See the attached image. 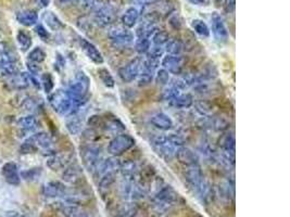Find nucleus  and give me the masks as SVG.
<instances>
[{"label":"nucleus","mask_w":290,"mask_h":217,"mask_svg":"<svg viewBox=\"0 0 290 217\" xmlns=\"http://www.w3.org/2000/svg\"><path fill=\"white\" fill-rule=\"evenodd\" d=\"M21 153L23 155H30V153H36L41 151L43 155L53 156L56 152L52 149V140L47 132H35L30 138H27L24 143L20 148Z\"/></svg>","instance_id":"f257e3e1"},{"label":"nucleus","mask_w":290,"mask_h":217,"mask_svg":"<svg viewBox=\"0 0 290 217\" xmlns=\"http://www.w3.org/2000/svg\"><path fill=\"white\" fill-rule=\"evenodd\" d=\"M151 144H153V148L159 157L165 160H171L175 157V153L179 147L184 146V140L175 134L161 135L157 136Z\"/></svg>","instance_id":"f03ea898"},{"label":"nucleus","mask_w":290,"mask_h":217,"mask_svg":"<svg viewBox=\"0 0 290 217\" xmlns=\"http://www.w3.org/2000/svg\"><path fill=\"white\" fill-rule=\"evenodd\" d=\"M49 103L53 111L60 115H70L80 109L66 90L59 89L52 93L49 97Z\"/></svg>","instance_id":"7ed1b4c3"},{"label":"nucleus","mask_w":290,"mask_h":217,"mask_svg":"<svg viewBox=\"0 0 290 217\" xmlns=\"http://www.w3.org/2000/svg\"><path fill=\"white\" fill-rule=\"evenodd\" d=\"M89 88H91V80H89L85 72L80 71L75 75L66 92L70 94L77 107L80 108L83 100L85 99L86 95L89 92Z\"/></svg>","instance_id":"20e7f679"},{"label":"nucleus","mask_w":290,"mask_h":217,"mask_svg":"<svg viewBox=\"0 0 290 217\" xmlns=\"http://www.w3.org/2000/svg\"><path fill=\"white\" fill-rule=\"evenodd\" d=\"M136 140L128 134H121L114 137L108 144V152L112 157H121L133 148Z\"/></svg>","instance_id":"39448f33"},{"label":"nucleus","mask_w":290,"mask_h":217,"mask_svg":"<svg viewBox=\"0 0 290 217\" xmlns=\"http://www.w3.org/2000/svg\"><path fill=\"white\" fill-rule=\"evenodd\" d=\"M81 157L85 169L89 172L96 171L102 162L101 152L95 146H84L81 148Z\"/></svg>","instance_id":"423d86ee"},{"label":"nucleus","mask_w":290,"mask_h":217,"mask_svg":"<svg viewBox=\"0 0 290 217\" xmlns=\"http://www.w3.org/2000/svg\"><path fill=\"white\" fill-rule=\"evenodd\" d=\"M211 20V30L214 38H215L219 43L225 44L230 39V33L229 30L224 23L223 18L221 17L220 13L213 12L210 18Z\"/></svg>","instance_id":"0eeeda50"},{"label":"nucleus","mask_w":290,"mask_h":217,"mask_svg":"<svg viewBox=\"0 0 290 217\" xmlns=\"http://www.w3.org/2000/svg\"><path fill=\"white\" fill-rule=\"evenodd\" d=\"M141 61L139 58H136L132 61L126 63L125 65L119 68V78L124 83H132L137 80L138 75L140 73L141 69Z\"/></svg>","instance_id":"6e6552de"},{"label":"nucleus","mask_w":290,"mask_h":217,"mask_svg":"<svg viewBox=\"0 0 290 217\" xmlns=\"http://www.w3.org/2000/svg\"><path fill=\"white\" fill-rule=\"evenodd\" d=\"M161 65L162 68L167 69L170 74H173L176 76H179L183 74L184 65H185V59L179 55H173V54H167L163 55L161 59Z\"/></svg>","instance_id":"1a4fd4ad"},{"label":"nucleus","mask_w":290,"mask_h":217,"mask_svg":"<svg viewBox=\"0 0 290 217\" xmlns=\"http://www.w3.org/2000/svg\"><path fill=\"white\" fill-rule=\"evenodd\" d=\"M115 21L114 11L106 6L105 3L94 10V22L100 27H108L112 25Z\"/></svg>","instance_id":"9d476101"},{"label":"nucleus","mask_w":290,"mask_h":217,"mask_svg":"<svg viewBox=\"0 0 290 217\" xmlns=\"http://www.w3.org/2000/svg\"><path fill=\"white\" fill-rule=\"evenodd\" d=\"M109 38L117 45H129L134 41V34L125 26H116L110 30Z\"/></svg>","instance_id":"9b49d317"},{"label":"nucleus","mask_w":290,"mask_h":217,"mask_svg":"<svg viewBox=\"0 0 290 217\" xmlns=\"http://www.w3.org/2000/svg\"><path fill=\"white\" fill-rule=\"evenodd\" d=\"M80 46L86 57L93 63H95V64L100 65L105 62V59H103L99 49L97 48L92 41H89L86 38H80Z\"/></svg>","instance_id":"f8f14e48"},{"label":"nucleus","mask_w":290,"mask_h":217,"mask_svg":"<svg viewBox=\"0 0 290 217\" xmlns=\"http://www.w3.org/2000/svg\"><path fill=\"white\" fill-rule=\"evenodd\" d=\"M175 158L181 164L185 166H192L199 163V157L197 153L187 147H179L175 153Z\"/></svg>","instance_id":"ddd939ff"},{"label":"nucleus","mask_w":290,"mask_h":217,"mask_svg":"<svg viewBox=\"0 0 290 217\" xmlns=\"http://www.w3.org/2000/svg\"><path fill=\"white\" fill-rule=\"evenodd\" d=\"M150 123L153 124V126H155L156 128L164 131L172 129L174 126V122L171 118V116L167 113H163V112H159V113H156L151 116Z\"/></svg>","instance_id":"4468645a"},{"label":"nucleus","mask_w":290,"mask_h":217,"mask_svg":"<svg viewBox=\"0 0 290 217\" xmlns=\"http://www.w3.org/2000/svg\"><path fill=\"white\" fill-rule=\"evenodd\" d=\"M3 176L5 180L11 186H18L21 181V176L16 163L8 162L3 166Z\"/></svg>","instance_id":"2eb2a0df"},{"label":"nucleus","mask_w":290,"mask_h":217,"mask_svg":"<svg viewBox=\"0 0 290 217\" xmlns=\"http://www.w3.org/2000/svg\"><path fill=\"white\" fill-rule=\"evenodd\" d=\"M80 110L81 109H79L77 112H74V113L68 115L66 123H65L66 129L73 136L80 135L83 130V124H84V121H83V117L80 114Z\"/></svg>","instance_id":"dca6fc26"},{"label":"nucleus","mask_w":290,"mask_h":217,"mask_svg":"<svg viewBox=\"0 0 290 217\" xmlns=\"http://www.w3.org/2000/svg\"><path fill=\"white\" fill-rule=\"evenodd\" d=\"M7 84H8L10 88L15 89V90L26 89L31 84L30 75L26 74V73H20L19 72L13 76H11V78H9Z\"/></svg>","instance_id":"f3484780"},{"label":"nucleus","mask_w":290,"mask_h":217,"mask_svg":"<svg viewBox=\"0 0 290 217\" xmlns=\"http://www.w3.org/2000/svg\"><path fill=\"white\" fill-rule=\"evenodd\" d=\"M18 128L22 132H33L39 127V122L34 115H27L21 117L17 122Z\"/></svg>","instance_id":"a211bd4d"},{"label":"nucleus","mask_w":290,"mask_h":217,"mask_svg":"<svg viewBox=\"0 0 290 217\" xmlns=\"http://www.w3.org/2000/svg\"><path fill=\"white\" fill-rule=\"evenodd\" d=\"M185 178L188 183L192 186H199L202 183L203 179V175L202 171L200 169V166L197 165H192V166H187V169L185 171Z\"/></svg>","instance_id":"6ab92c4d"},{"label":"nucleus","mask_w":290,"mask_h":217,"mask_svg":"<svg viewBox=\"0 0 290 217\" xmlns=\"http://www.w3.org/2000/svg\"><path fill=\"white\" fill-rule=\"evenodd\" d=\"M17 21L24 26H34L38 22V15L33 10H22L17 13Z\"/></svg>","instance_id":"aec40b11"},{"label":"nucleus","mask_w":290,"mask_h":217,"mask_svg":"<svg viewBox=\"0 0 290 217\" xmlns=\"http://www.w3.org/2000/svg\"><path fill=\"white\" fill-rule=\"evenodd\" d=\"M43 21L48 29L54 32L60 31L64 27V24L62 23V21L54 15L52 11H45L43 13Z\"/></svg>","instance_id":"412c9836"},{"label":"nucleus","mask_w":290,"mask_h":217,"mask_svg":"<svg viewBox=\"0 0 290 217\" xmlns=\"http://www.w3.org/2000/svg\"><path fill=\"white\" fill-rule=\"evenodd\" d=\"M138 20H139V11L135 7H130L123 13L122 24L127 29H132L137 24Z\"/></svg>","instance_id":"4be33fe9"},{"label":"nucleus","mask_w":290,"mask_h":217,"mask_svg":"<svg viewBox=\"0 0 290 217\" xmlns=\"http://www.w3.org/2000/svg\"><path fill=\"white\" fill-rule=\"evenodd\" d=\"M70 157L66 155H53L47 161V166L52 171H59L66 166Z\"/></svg>","instance_id":"5701e85b"},{"label":"nucleus","mask_w":290,"mask_h":217,"mask_svg":"<svg viewBox=\"0 0 290 217\" xmlns=\"http://www.w3.org/2000/svg\"><path fill=\"white\" fill-rule=\"evenodd\" d=\"M170 104L176 109H189L193 106V98L190 94H181L178 95Z\"/></svg>","instance_id":"b1692460"},{"label":"nucleus","mask_w":290,"mask_h":217,"mask_svg":"<svg viewBox=\"0 0 290 217\" xmlns=\"http://www.w3.org/2000/svg\"><path fill=\"white\" fill-rule=\"evenodd\" d=\"M64 191V186L58 181H50L44 186V193L47 197H58V195L63 194Z\"/></svg>","instance_id":"393cba45"},{"label":"nucleus","mask_w":290,"mask_h":217,"mask_svg":"<svg viewBox=\"0 0 290 217\" xmlns=\"http://www.w3.org/2000/svg\"><path fill=\"white\" fill-rule=\"evenodd\" d=\"M164 46H165L164 51L168 52V54L179 55L184 50V45L182 43V40L176 38H170Z\"/></svg>","instance_id":"a878e982"},{"label":"nucleus","mask_w":290,"mask_h":217,"mask_svg":"<svg viewBox=\"0 0 290 217\" xmlns=\"http://www.w3.org/2000/svg\"><path fill=\"white\" fill-rule=\"evenodd\" d=\"M82 175V167L78 164H71L68 165L64 173H63V179L68 181V183H74L77 181Z\"/></svg>","instance_id":"bb28decb"},{"label":"nucleus","mask_w":290,"mask_h":217,"mask_svg":"<svg viewBox=\"0 0 290 217\" xmlns=\"http://www.w3.org/2000/svg\"><path fill=\"white\" fill-rule=\"evenodd\" d=\"M191 29L195 31V33H197L198 35L202 37H209L210 36V29L208 24H206L203 20H200V19H193L190 23Z\"/></svg>","instance_id":"cd10ccee"},{"label":"nucleus","mask_w":290,"mask_h":217,"mask_svg":"<svg viewBox=\"0 0 290 217\" xmlns=\"http://www.w3.org/2000/svg\"><path fill=\"white\" fill-rule=\"evenodd\" d=\"M97 74L100 82L105 85L107 88H113L115 86V81L112 76L111 72L109 71L107 67H99L97 69Z\"/></svg>","instance_id":"c85d7f7f"},{"label":"nucleus","mask_w":290,"mask_h":217,"mask_svg":"<svg viewBox=\"0 0 290 217\" xmlns=\"http://www.w3.org/2000/svg\"><path fill=\"white\" fill-rule=\"evenodd\" d=\"M219 146L223 151H235V136L232 132H226L219 138Z\"/></svg>","instance_id":"c756f323"},{"label":"nucleus","mask_w":290,"mask_h":217,"mask_svg":"<svg viewBox=\"0 0 290 217\" xmlns=\"http://www.w3.org/2000/svg\"><path fill=\"white\" fill-rule=\"evenodd\" d=\"M19 73V68L16 63L0 62V79H9Z\"/></svg>","instance_id":"7c9ffc66"},{"label":"nucleus","mask_w":290,"mask_h":217,"mask_svg":"<svg viewBox=\"0 0 290 217\" xmlns=\"http://www.w3.org/2000/svg\"><path fill=\"white\" fill-rule=\"evenodd\" d=\"M155 72H151L149 71V69H146V68H143L141 66V69H140V73L139 75H138V78H137V84H138V86L139 87H146L148 85H150L151 83H153V81L155 80Z\"/></svg>","instance_id":"2f4dec72"},{"label":"nucleus","mask_w":290,"mask_h":217,"mask_svg":"<svg viewBox=\"0 0 290 217\" xmlns=\"http://www.w3.org/2000/svg\"><path fill=\"white\" fill-rule=\"evenodd\" d=\"M17 41L22 51L30 50L32 47V37L25 31H19L17 34Z\"/></svg>","instance_id":"473e14b6"},{"label":"nucleus","mask_w":290,"mask_h":217,"mask_svg":"<svg viewBox=\"0 0 290 217\" xmlns=\"http://www.w3.org/2000/svg\"><path fill=\"white\" fill-rule=\"evenodd\" d=\"M120 167H121V165H120L119 160L115 159V157H113V158H110L108 160L102 161V162L100 163V165L98 166V169H97V170H101L103 175H105L107 173L112 172V170L120 169Z\"/></svg>","instance_id":"72a5a7b5"},{"label":"nucleus","mask_w":290,"mask_h":217,"mask_svg":"<svg viewBox=\"0 0 290 217\" xmlns=\"http://www.w3.org/2000/svg\"><path fill=\"white\" fill-rule=\"evenodd\" d=\"M105 128L110 129L111 131H123L125 130V125H124L117 116H109L105 118Z\"/></svg>","instance_id":"f704fd0d"},{"label":"nucleus","mask_w":290,"mask_h":217,"mask_svg":"<svg viewBox=\"0 0 290 217\" xmlns=\"http://www.w3.org/2000/svg\"><path fill=\"white\" fill-rule=\"evenodd\" d=\"M46 57H47V54L43 48L35 47L30 51L29 55H27V59H29L30 62H34L39 64V63H43L46 60Z\"/></svg>","instance_id":"c9c22d12"},{"label":"nucleus","mask_w":290,"mask_h":217,"mask_svg":"<svg viewBox=\"0 0 290 217\" xmlns=\"http://www.w3.org/2000/svg\"><path fill=\"white\" fill-rule=\"evenodd\" d=\"M155 81L160 86H165L168 85L171 81V75L170 73L164 68H159L157 69V72L155 74Z\"/></svg>","instance_id":"e433bc0d"},{"label":"nucleus","mask_w":290,"mask_h":217,"mask_svg":"<svg viewBox=\"0 0 290 217\" xmlns=\"http://www.w3.org/2000/svg\"><path fill=\"white\" fill-rule=\"evenodd\" d=\"M150 47H151V41L149 38H147V37L137 38L136 43H135V49L139 54L147 53Z\"/></svg>","instance_id":"4c0bfd02"},{"label":"nucleus","mask_w":290,"mask_h":217,"mask_svg":"<svg viewBox=\"0 0 290 217\" xmlns=\"http://www.w3.org/2000/svg\"><path fill=\"white\" fill-rule=\"evenodd\" d=\"M151 37H153V43L155 46H163L167 44V41L170 39L169 34L165 31L160 30H157Z\"/></svg>","instance_id":"58836bf2"},{"label":"nucleus","mask_w":290,"mask_h":217,"mask_svg":"<svg viewBox=\"0 0 290 217\" xmlns=\"http://www.w3.org/2000/svg\"><path fill=\"white\" fill-rule=\"evenodd\" d=\"M41 85H43V88L46 94H50L52 92L54 87V81L50 73L43 74V76H41Z\"/></svg>","instance_id":"ea45409f"},{"label":"nucleus","mask_w":290,"mask_h":217,"mask_svg":"<svg viewBox=\"0 0 290 217\" xmlns=\"http://www.w3.org/2000/svg\"><path fill=\"white\" fill-rule=\"evenodd\" d=\"M87 124L89 127L95 128V129H102L105 128V118L100 115H92L88 117V121Z\"/></svg>","instance_id":"a19ab883"},{"label":"nucleus","mask_w":290,"mask_h":217,"mask_svg":"<svg viewBox=\"0 0 290 217\" xmlns=\"http://www.w3.org/2000/svg\"><path fill=\"white\" fill-rule=\"evenodd\" d=\"M181 94H182L181 90H179L178 88H176L175 86L171 85L170 87L164 89V92H163V99H164L165 101L171 102V101H173V100L175 99V98H176L178 95H181Z\"/></svg>","instance_id":"79ce46f5"},{"label":"nucleus","mask_w":290,"mask_h":217,"mask_svg":"<svg viewBox=\"0 0 290 217\" xmlns=\"http://www.w3.org/2000/svg\"><path fill=\"white\" fill-rule=\"evenodd\" d=\"M212 124H213V127L216 130L224 131L230 128V122L227 121L225 117H222V116H218L214 118Z\"/></svg>","instance_id":"37998d69"},{"label":"nucleus","mask_w":290,"mask_h":217,"mask_svg":"<svg viewBox=\"0 0 290 217\" xmlns=\"http://www.w3.org/2000/svg\"><path fill=\"white\" fill-rule=\"evenodd\" d=\"M164 52H165L164 48H162L161 46H154V47H150V49L146 54H147V58L160 60L164 55Z\"/></svg>","instance_id":"c03bdc74"},{"label":"nucleus","mask_w":290,"mask_h":217,"mask_svg":"<svg viewBox=\"0 0 290 217\" xmlns=\"http://www.w3.org/2000/svg\"><path fill=\"white\" fill-rule=\"evenodd\" d=\"M40 174L41 169H30L21 173L20 176L25 180H35L40 176Z\"/></svg>","instance_id":"a18cd8bd"},{"label":"nucleus","mask_w":290,"mask_h":217,"mask_svg":"<svg viewBox=\"0 0 290 217\" xmlns=\"http://www.w3.org/2000/svg\"><path fill=\"white\" fill-rule=\"evenodd\" d=\"M196 108H197V111L199 112V113H201L202 115H206V114H209L210 112L212 111V106L211 104L208 102V101H205V100H202V101H199L196 103Z\"/></svg>","instance_id":"49530a36"},{"label":"nucleus","mask_w":290,"mask_h":217,"mask_svg":"<svg viewBox=\"0 0 290 217\" xmlns=\"http://www.w3.org/2000/svg\"><path fill=\"white\" fill-rule=\"evenodd\" d=\"M35 31H36V34L38 35V37H39L41 40H44V41H48V40H49L50 34H49V32L47 31V29H46V27H45L44 25L36 24Z\"/></svg>","instance_id":"de8ad7c7"},{"label":"nucleus","mask_w":290,"mask_h":217,"mask_svg":"<svg viewBox=\"0 0 290 217\" xmlns=\"http://www.w3.org/2000/svg\"><path fill=\"white\" fill-rule=\"evenodd\" d=\"M169 23L171 25L172 29L174 30H181L182 29V25H183V21L178 15H173L171 16L169 19Z\"/></svg>","instance_id":"09e8293b"},{"label":"nucleus","mask_w":290,"mask_h":217,"mask_svg":"<svg viewBox=\"0 0 290 217\" xmlns=\"http://www.w3.org/2000/svg\"><path fill=\"white\" fill-rule=\"evenodd\" d=\"M223 10L225 13H233L236 7V0H223Z\"/></svg>","instance_id":"8fccbe9b"},{"label":"nucleus","mask_w":290,"mask_h":217,"mask_svg":"<svg viewBox=\"0 0 290 217\" xmlns=\"http://www.w3.org/2000/svg\"><path fill=\"white\" fill-rule=\"evenodd\" d=\"M27 68H29V71L31 72L32 75H38L41 71V68L39 66V64L37 63H34V62H27Z\"/></svg>","instance_id":"3c124183"},{"label":"nucleus","mask_w":290,"mask_h":217,"mask_svg":"<svg viewBox=\"0 0 290 217\" xmlns=\"http://www.w3.org/2000/svg\"><path fill=\"white\" fill-rule=\"evenodd\" d=\"M187 2L198 7H208L211 4V0H187Z\"/></svg>","instance_id":"603ef678"},{"label":"nucleus","mask_w":290,"mask_h":217,"mask_svg":"<svg viewBox=\"0 0 290 217\" xmlns=\"http://www.w3.org/2000/svg\"><path fill=\"white\" fill-rule=\"evenodd\" d=\"M77 0H57V3L61 7H65V6H70L71 4L75 3Z\"/></svg>","instance_id":"864d4df0"},{"label":"nucleus","mask_w":290,"mask_h":217,"mask_svg":"<svg viewBox=\"0 0 290 217\" xmlns=\"http://www.w3.org/2000/svg\"><path fill=\"white\" fill-rule=\"evenodd\" d=\"M7 51H9L8 46H7L5 43H2V41H0V54L5 53Z\"/></svg>","instance_id":"5fc2aeb1"},{"label":"nucleus","mask_w":290,"mask_h":217,"mask_svg":"<svg viewBox=\"0 0 290 217\" xmlns=\"http://www.w3.org/2000/svg\"><path fill=\"white\" fill-rule=\"evenodd\" d=\"M37 3L40 7H47L49 5V0H37Z\"/></svg>","instance_id":"6e6d98bb"},{"label":"nucleus","mask_w":290,"mask_h":217,"mask_svg":"<svg viewBox=\"0 0 290 217\" xmlns=\"http://www.w3.org/2000/svg\"><path fill=\"white\" fill-rule=\"evenodd\" d=\"M8 217H25V216H23V215H21V214H18V213H16V214H11L10 216H8Z\"/></svg>","instance_id":"4d7b16f0"},{"label":"nucleus","mask_w":290,"mask_h":217,"mask_svg":"<svg viewBox=\"0 0 290 217\" xmlns=\"http://www.w3.org/2000/svg\"><path fill=\"white\" fill-rule=\"evenodd\" d=\"M215 2H216L218 4H220V3H222V2H223V0H215Z\"/></svg>","instance_id":"13d9d810"}]
</instances>
